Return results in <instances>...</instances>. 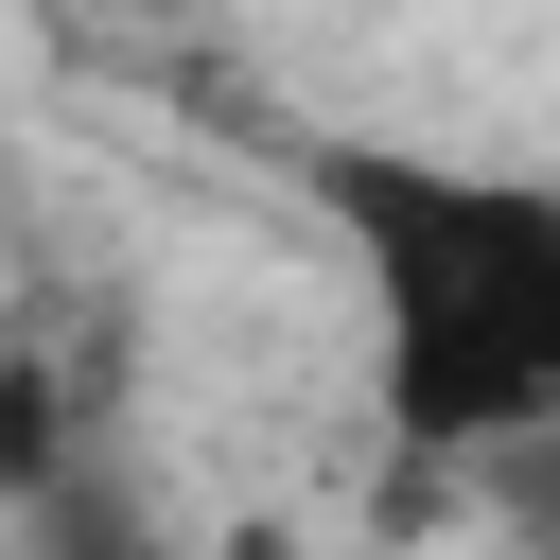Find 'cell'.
<instances>
[{"instance_id": "cell-1", "label": "cell", "mask_w": 560, "mask_h": 560, "mask_svg": "<svg viewBox=\"0 0 560 560\" xmlns=\"http://www.w3.org/2000/svg\"><path fill=\"white\" fill-rule=\"evenodd\" d=\"M298 192L368 315V402L420 472H490L560 420V175L315 122Z\"/></svg>"}, {"instance_id": "cell-4", "label": "cell", "mask_w": 560, "mask_h": 560, "mask_svg": "<svg viewBox=\"0 0 560 560\" xmlns=\"http://www.w3.org/2000/svg\"><path fill=\"white\" fill-rule=\"evenodd\" d=\"M472 490H490V508H508V542H542V560H560V420H542V438H525V455H490V472H472Z\"/></svg>"}, {"instance_id": "cell-2", "label": "cell", "mask_w": 560, "mask_h": 560, "mask_svg": "<svg viewBox=\"0 0 560 560\" xmlns=\"http://www.w3.org/2000/svg\"><path fill=\"white\" fill-rule=\"evenodd\" d=\"M105 455V420H88V385L35 350V332H0V525H35L70 472Z\"/></svg>"}, {"instance_id": "cell-3", "label": "cell", "mask_w": 560, "mask_h": 560, "mask_svg": "<svg viewBox=\"0 0 560 560\" xmlns=\"http://www.w3.org/2000/svg\"><path fill=\"white\" fill-rule=\"evenodd\" d=\"M0 542H18V560H175V542H158V508H140V472H122V455H88V472H70V490H52V508H35V525H0Z\"/></svg>"}]
</instances>
